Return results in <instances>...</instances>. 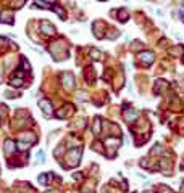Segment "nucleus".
<instances>
[{
    "mask_svg": "<svg viewBox=\"0 0 184 193\" xmlns=\"http://www.w3.org/2000/svg\"><path fill=\"white\" fill-rule=\"evenodd\" d=\"M92 130H94V134H99L100 132V119H97V121H95L94 129H92Z\"/></svg>",
    "mask_w": 184,
    "mask_h": 193,
    "instance_id": "nucleus-5",
    "label": "nucleus"
},
{
    "mask_svg": "<svg viewBox=\"0 0 184 193\" xmlns=\"http://www.w3.org/2000/svg\"><path fill=\"white\" fill-rule=\"evenodd\" d=\"M50 177H52V175H41V177H39V182H41V184H47Z\"/></svg>",
    "mask_w": 184,
    "mask_h": 193,
    "instance_id": "nucleus-6",
    "label": "nucleus"
},
{
    "mask_svg": "<svg viewBox=\"0 0 184 193\" xmlns=\"http://www.w3.org/2000/svg\"><path fill=\"white\" fill-rule=\"evenodd\" d=\"M41 108L44 110V114L45 116H50L52 114V106H50L49 101H41Z\"/></svg>",
    "mask_w": 184,
    "mask_h": 193,
    "instance_id": "nucleus-1",
    "label": "nucleus"
},
{
    "mask_svg": "<svg viewBox=\"0 0 184 193\" xmlns=\"http://www.w3.org/2000/svg\"><path fill=\"white\" fill-rule=\"evenodd\" d=\"M141 58H142L144 63H152V61H153V53L145 52V53H142V55H141Z\"/></svg>",
    "mask_w": 184,
    "mask_h": 193,
    "instance_id": "nucleus-2",
    "label": "nucleus"
},
{
    "mask_svg": "<svg viewBox=\"0 0 184 193\" xmlns=\"http://www.w3.org/2000/svg\"><path fill=\"white\" fill-rule=\"evenodd\" d=\"M21 84H23V81H21V79H11V86L18 87V86H21Z\"/></svg>",
    "mask_w": 184,
    "mask_h": 193,
    "instance_id": "nucleus-7",
    "label": "nucleus"
},
{
    "mask_svg": "<svg viewBox=\"0 0 184 193\" xmlns=\"http://www.w3.org/2000/svg\"><path fill=\"white\" fill-rule=\"evenodd\" d=\"M5 151L7 153H13L15 151V143L11 140H7L5 142Z\"/></svg>",
    "mask_w": 184,
    "mask_h": 193,
    "instance_id": "nucleus-4",
    "label": "nucleus"
},
{
    "mask_svg": "<svg viewBox=\"0 0 184 193\" xmlns=\"http://www.w3.org/2000/svg\"><path fill=\"white\" fill-rule=\"evenodd\" d=\"M42 31L45 32V31H47V34H49V36H52V34H53L55 32V29H53V26H52V24H49V23H42Z\"/></svg>",
    "mask_w": 184,
    "mask_h": 193,
    "instance_id": "nucleus-3",
    "label": "nucleus"
}]
</instances>
